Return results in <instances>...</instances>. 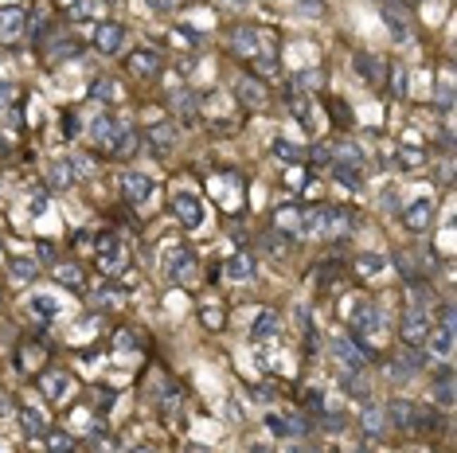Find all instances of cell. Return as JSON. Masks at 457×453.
<instances>
[{"mask_svg":"<svg viewBox=\"0 0 457 453\" xmlns=\"http://www.w3.org/2000/svg\"><path fill=\"white\" fill-rule=\"evenodd\" d=\"M340 387H344L348 394H355V399H367V391H372V387H367V379L360 375V368H348L344 375H340Z\"/></svg>","mask_w":457,"mask_h":453,"instance_id":"29","label":"cell"},{"mask_svg":"<svg viewBox=\"0 0 457 453\" xmlns=\"http://www.w3.org/2000/svg\"><path fill=\"white\" fill-rule=\"evenodd\" d=\"M262 243H266V254H286L289 250V235H281V231H270V235H262Z\"/></svg>","mask_w":457,"mask_h":453,"instance_id":"39","label":"cell"},{"mask_svg":"<svg viewBox=\"0 0 457 453\" xmlns=\"http://www.w3.org/2000/svg\"><path fill=\"white\" fill-rule=\"evenodd\" d=\"M94 43H98L102 55H118V51L126 47V28H121V24H98Z\"/></svg>","mask_w":457,"mask_h":453,"instance_id":"14","label":"cell"},{"mask_svg":"<svg viewBox=\"0 0 457 453\" xmlns=\"http://www.w3.org/2000/svg\"><path fill=\"white\" fill-rule=\"evenodd\" d=\"M180 141V129L172 126V121H157V126H149V149L157 152V157H164V152H172Z\"/></svg>","mask_w":457,"mask_h":453,"instance_id":"8","label":"cell"},{"mask_svg":"<svg viewBox=\"0 0 457 453\" xmlns=\"http://www.w3.org/2000/svg\"><path fill=\"white\" fill-rule=\"evenodd\" d=\"M176 106L184 109V118H188V121L195 118V98H192V94H188V90H180V94H176Z\"/></svg>","mask_w":457,"mask_h":453,"instance_id":"48","label":"cell"},{"mask_svg":"<svg viewBox=\"0 0 457 453\" xmlns=\"http://www.w3.org/2000/svg\"><path fill=\"white\" fill-rule=\"evenodd\" d=\"M114 348H118V352H137V332H129V328H121V332L114 336Z\"/></svg>","mask_w":457,"mask_h":453,"instance_id":"44","label":"cell"},{"mask_svg":"<svg viewBox=\"0 0 457 453\" xmlns=\"http://www.w3.org/2000/svg\"><path fill=\"white\" fill-rule=\"evenodd\" d=\"M75 168H71V160H55L51 164V188H75Z\"/></svg>","mask_w":457,"mask_h":453,"instance_id":"30","label":"cell"},{"mask_svg":"<svg viewBox=\"0 0 457 453\" xmlns=\"http://www.w3.org/2000/svg\"><path fill=\"white\" fill-rule=\"evenodd\" d=\"M403 344H415L422 348L426 344V336H430V309L426 305H410V309L403 313Z\"/></svg>","mask_w":457,"mask_h":453,"instance_id":"3","label":"cell"},{"mask_svg":"<svg viewBox=\"0 0 457 453\" xmlns=\"http://www.w3.org/2000/svg\"><path fill=\"white\" fill-rule=\"evenodd\" d=\"M172 211H176V219L188 226V231H195V226L203 223V203L195 200L192 192H176V200H172Z\"/></svg>","mask_w":457,"mask_h":453,"instance_id":"7","label":"cell"},{"mask_svg":"<svg viewBox=\"0 0 457 453\" xmlns=\"http://www.w3.org/2000/svg\"><path fill=\"white\" fill-rule=\"evenodd\" d=\"M164 418H169L172 430L184 426V403H180V399H169V403H164Z\"/></svg>","mask_w":457,"mask_h":453,"instance_id":"40","label":"cell"},{"mask_svg":"<svg viewBox=\"0 0 457 453\" xmlns=\"http://www.w3.org/2000/svg\"><path fill=\"white\" fill-rule=\"evenodd\" d=\"M383 16H387V24H391V35H395L398 43L406 40V20L403 16H395V8H383Z\"/></svg>","mask_w":457,"mask_h":453,"instance_id":"43","label":"cell"},{"mask_svg":"<svg viewBox=\"0 0 457 453\" xmlns=\"http://www.w3.org/2000/svg\"><path fill=\"white\" fill-rule=\"evenodd\" d=\"M313 164H332V149H329V145H317V149H313Z\"/></svg>","mask_w":457,"mask_h":453,"instance_id":"52","label":"cell"},{"mask_svg":"<svg viewBox=\"0 0 457 453\" xmlns=\"http://www.w3.org/2000/svg\"><path fill=\"white\" fill-rule=\"evenodd\" d=\"M39 258H43V262H55V250H51V243H39Z\"/></svg>","mask_w":457,"mask_h":453,"instance_id":"57","label":"cell"},{"mask_svg":"<svg viewBox=\"0 0 457 453\" xmlns=\"http://www.w3.org/2000/svg\"><path fill=\"white\" fill-rule=\"evenodd\" d=\"M4 411H8V399H0V414H4Z\"/></svg>","mask_w":457,"mask_h":453,"instance_id":"60","label":"cell"},{"mask_svg":"<svg viewBox=\"0 0 457 453\" xmlns=\"http://www.w3.org/2000/svg\"><path fill=\"white\" fill-rule=\"evenodd\" d=\"M71 168H75V180L94 176V160H86V157H75V160H71Z\"/></svg>","mask_w":457,"mask_h":453,"instance_id":"47","label":"cell"},{"mask_svg":"<svg viewBox=\"0 0 457 453\" xmlns=\"http://www.w3.org/2000/svg\"><path fill=\"white\" fill-rule=\"evenodd\" d=\"M274 157L286 160V164H305V149H297V145L286 141V137H278V141H274Z\"/></svg>","mask_w":457,"mask_h":453,"instance_id":"31","label":"cell"},{"mask_svg":"<svg viewBox=\"0 0 457 453\" xmlns=\"http://www.w3.org/2000/svg\"><path fill=\"white\" fill-rule=\"evenodd\" d=\"M121 195H126L133 207H141V203H149L152 195H157V180L145 176V172H129L126 184H121Z\"/></svg>","mask_w":457,"mask_h":453,"instance_id":"4","label":"cell"},{"mask_svg":"<svg viewBox=\"0 0 457 453\" xmlns=\"http://www.w3.org/2000/svg\"><path fill=\"white\" fill-rule=\"evenodd\" d=\"M441 325H453V305H441Z\"/></svg>","mask_w":457,"mask_h":453,"instance_id":"58","label":"cell"},{"mask_svg":"<svg viewBox=\"0 0 457 453\" xmlns=\"http://www.w3.org/2000/svg\"><path fill=\"white\" fill-rule=\"evenodd\" d=\"M16 422H20V430H24V437H43L47 434V422H43L39 411H32V406H20Z\"/></svg>","mask_w":457,"mask_h":453,"instance_id":"23","label":"cell"},{"mask_svg":"<svg viewBox=\"0 0 457 453\" xmlns=\"http://www.w3.org/2000/svg\"><path fill=\"white\" fill-rule=\"evenodd\" d=\"M352 67H355V75L367 78V83H383V63L375 59V55H355Z\"/></svg>","mask_w":457,"mask_h":453,"instance_id":"26","label":"cell"},{"mask_svg":"<svg viewBox=\"0 0 457 453\" xmlns=\"http://www.w3.org/2000/svg\"><path fill=\"white\" fill-rule=\"evenodd\" d=\"M364 434L367 437H383L387 434V411H383V406H367L364 411Z\"/></svg>","mask_w":457,"mask_h":453,"instance_id":"25","label":"cell"},{"mask_svg":"<svg viewBox=\"0 0 457 453\" xmlns=\"http://www.w3.org/2000/svg\"><path fill=\"white\" fill-rule=\"evenodd\" d=\"M235 94H238V102H246V106H254V109L270 102V94H266V83H262V78H238Z\"/></svg>","mask_w":457,"mask_h":453,"instance_id":"15","label":"cell"},{"mask_svg":"<svg viewBox=\"0 0 457 453\" xmlns=\"http://www.w3.org/2000/svg\"><path fill=\"white\" fill-rule=\"evenodd\" d=\"M39 391L47 394L51 403H63V399L71 394V375H67V371H59V368L43 371V375H39Z\"/></svg>","mask_w":457,"mask_h":453,"instance_id":"13","label":"cell"},{"mask_svg":"<svg viewBox=\"0 0 457 453\" xmlns=\"http://www.w3.org/2000/svg\"><path fill=\"white\" fill-rule=\"evenodd\" d=\"M12 102V86H0V106H8Z\"/></svg>","mask_w":457,"mask_h":453,"instance_id":"59","label":"cell"},{"mask_svg":"<svg viewBox=\"0 0 457 453\" xmlns=\"http://www.w3.org/2000/svg\"><path fill=\"white\" fill-rule=\"evenodd\" d=\"M129 71H133L137 78H157L161 75V55H157V51H133V55H129Z\"/></svg>","mask_w":457,"mask_h":453,"instance_id":"16","label":"cell"},{"mask_svg":"<svg viewBox=\"0 0 457 453\" xmlns=\"http://www.w3.org/2000/svg\"><path fill=\"white\" fill-rule=\"evenodd\" d=\"M12 277H20V282H32V277H35V262H32V258H12Z\"/></svg>","mask_w":457,"mask_h":453,"instance_id":"41","label":"cell"},{"mask_svg":"<svg viewBox=\"0 0 457 453\" xmlns=\"http://www.w3.org/2000/svg\"><path fill=\"white\" fill-rule=\"evenodd\" d=\"M94 98H98V102H114V98H118V83L98 78V83H94Z\"/></svg>","mask_w":457,"mask_h":453,"instance_id":"42","label":"cell"},{"mask_svg":"<svg viewBox=\"0 0 457 453\" xmlns=\"http://www.w3.org/2000/svg\"><path fill=\"white\" fill-rule=\"evenodd\" d=\"M289 106H293V114H297V121H301V126L313 118V106H309V102H301L297 94H289Z\"/></svg>","mask_w":457,"mask_h":453,"instance_id":"45","label":"cell"},{"mask_svg":"<svg viewBox=\"0 0 457 453\" xmlns=\"http://www.w3.org/2000/svg\"><path fill=\"white\" fill-rule=\"evenodd\" d=\"M403 86H406V75H403V71H395V94H398V98H403Z\"/></svg>","mask_w":457,"mask_h":453,"instance_id":"56","label":"cell"},{"mask_svg":"<svg viewBox=\"0 0 457 453\" xmlns=\"http://www.w3.org/2000/svg\"><path fill=\"white\" fill-rule=\"evenodd\" d=\"M55 282L67 289H83V270L78 266H55Z\"/></svg>","mask_w":457,"mask_h":453,"instance_id":"35","label":"cell"},{"mask_svg":"<svg viewBox=\"0 0 457 453\" xmlns=\"http://www.w3.org/2000/svg\"><path fill=\"white\" fill-rule=\"evenodd\" d=\"M47 445L51 449H75V442H71L67 434H47Z\"/></svg>","mask_w":457,"mask_h":453,"instance_id":"50","label":"cell"},{"mask_svg":"<svg viewBox=\"0 0 457 453\" xmlns=\"http://www.w3.org/2000/svg\"><path fill=\"white\" fill-rule=\"evenodd\" d=\"M274 336H278V313H274V309H262L258 317H254V325H250V340L266 344V340H274Z\"/></svg>","mask_w":457,"mask_h":453,"instance_id":"18","label":"cell"},{"mask_svg":"<svg viewBox=\"0 0 457 453\" xmlns=\"http://www.w3.org/2000/svg\"><path fill=\"white\" fill-rule=\"evenodd\" d=\"M98 8H102L98 0H75V4H71V16H75V20H94V16H98Z\"/></svg>","mask_w":457,"mask_h":453,"instance_id":"38","label":"cell"},{"mask_svg":"<svg viewBox=\"0 0 457 453\" xmlns=\"http://www.w3.org/2000/svg\"><path fill=\"white\" fill-rule=\"evenodd\" d=\"M426 340H430V352L434 356H441V360H449V356H453V325H441L438 332L430 328V336H426Z\"/></svg>","mask_w":457,"mask_h":453,"instance_id":"24","label":"cell"},{"mask_svg":"<svg viewBox=\"0 0 457 453\" xmlns=\"http://www.w3.org/2000/svg\"><path fill=\"white\" fill-rule=\"evenodd\" d=\"M176 0H149V8H157V12H169Z\"/></svg>","mask_w":457,"mask_h":453,"instance_id":"55","label":"cell"},{"mask_svg":"<svg viewBox=\"0 0 457 453\" xmlns=\"http://www.w3.org/2000/svg\"><path fill=\"white\" fill-rule=\"evenodd\" d=\"M430 391H434V403L438 406H453V371L449 368H441L438 375H434V383H430Z\"/></svg>","mask_w":457,"mask_h":453,"instance_id":"19","label":"cell"},{"mask_svg":"<svg viewBox=\"0 0 457 453\" xmlns=\"http://www.w3.org/2000/svg\"><path fill=\"white\" fill-rule=\"evenodd\" d=\"M121 262H126V246H121V238L102 235L98 238V266L106 270V274H118Z\"/></svg>","mask_w":457,"mask_h":453,"instance_id":"6","label":"cell"},{"mask_svg":"<svg viewBox=\"0 0 457 453\" xmlns=\"http://www.w3.org/2000/svg\"><path fill=\"white\" fill-rule=\"evenodd\" d=\"M398 152H403V157H398V164H403V168H418V164H422V152H418L415 145H406V149H398Z\"/></svg>","mask_w":457,"mask_h":453,"instance_id":"46","label":"cell"},{"mask_svg":"<svg viewBox=\"0 0 457 453\" xmlns=\"http://www.w3.org/2000/svg\"><path fill=\"white\" fill-rule=\"evenodd\" d=\"M28 309H32L39 320H55V317H59V301L47 297V294H32V297H28Z\"/></svg>","mask_w":457,"mask_h":453,"instance_id":"27","label":"cell"},{"mask_svg":"<svg viewBox=\"0 0 457 453\" xmlns=\"http://www.w3.org/2000/svg\"><path fill=\"white\" fill-rule=\"evenodd\" d=\"M387 418L395 422L403 434H415V430H422L426 422H434V414H430V411H418L410 399H395V403L387 406Z\"/></svg>","mask_w":457,"mask_h":453,"instance_id":"2","label":"cell"},{"mask_svg":"<svg viewBox=\"0 0 457 453\" xmlns=\"http://www.w3.org/2000/svg\"><path fill=\"white\" fill-rule=\"evenodd\" d=\"M352 328H355L360 336H379V332H383V309H379V305H372V301L355 305Z\"/></svg>","mask_w":457,"mask_h":453,"instance_id":"5","label":"cell"},{"mask_svg":"<svg viewBox=\"0 0 457 453\" xmlns=\"http://www.w3.org/2000/svg\"><path fill=\"white\" fill-rule=\"evenodd\" d=\"M332 152H336L340 164H352V168H364V160H367L364 152H360V145H352V141H340Z\"/></svg>","mask_w":457,"mask_h":453,"instance_id":"32","label":"cell"},{"mask_svg":"<svg viewBox=\"0 0 457 453\" xmlns=\"http://www.w3.org/2000/svg\"><path fill=\"white\" fill-rule=\"evenodd\" d=\"M426 368V356L418 352L415 344H403L398 348V360L391 363V379H403V375H415V371Z\"/></svg>","mask_w":457,"mask_h":453,"instance_id":"10","label":"cell"},{"mask_svg":"<svg viewBox=\"0 0 457 453\" xmlns=\"http://www.w3.org/2000/svg\"><path fill=\"white\" fill-rule=\"evenodd\" d=\"M47 55H51V59H75V55H78V43H75V40H55Z\"/></svg>","mask_w":457,"mask_h":453,"instance_id":"37","label":"cell"},{"mask_svg":"<svg viewBox=\"0 0 457 453\" xmlns=\"http://www.w3.org/2000/svg\"><path fill=\"white\" fill-rule=\"evenodd\" d=\"M28 32V12L24 8H4L0 12V35L4 40H20Z\"/></svg>","mask_w":457,"mask_h":453,"instance_id":"17","label":"cell"},{"mask_svg":"<svg viewBox=\"0 0 457 453\" xmlns=\"http://www.w3.org/2000/svg\"><path fill=\"white\" fill-rule=\"evenodd\" d=\"M332 352H336V360H344V368H364L367 363V352L355 348L352 340H332Z\"/></svg>","mask_w":457,"mask_h":453,"instance_id":"22","label":"cell"},{"mask_svg":"<svg viewBox=\"0 0 457 453\" xmlns=\"http://www.w3.org/2000/svg\"><path fill=\"white\" fill-rule=\"evenodd\" d=\"M434 223V200H415L403 211V226L406 231H430Z\"/></svg>","mask_w":457,"mask_h":453,"instance_id":"12","label":"cell"},{"mask_svg":"<svg viewBox=\"0 0 457 453\" xmlns=\"http://www.w3.org/2000/svg\"><path fill=\"white\" fill-rule=\"evenodd\" d=\"M254 59H258V71H262V75H270V71H278V59H274V55H262V51H258Z\"/></svg>","mask_w":457,"mask_h":453,"instance_id":"51","label":"cell"},{"mask_svg":"<svg viewBox=\"0 0 457 453\" xmlns=\"http://www.w3.org/2000/svg\"><path fill=\"white\" fill-rule=\"evenodd\" d=\"M387 266H391V262L383 258V254H360V258H355V270H360L364 277H383V274H387Z\"/></svg>","mask_w":457,"mask_h":453,"instance_id":"28","label":"cell"},{"mask_svg":"<svg viewBox=\"0 0 457 453\" xmlns=\"http://www.w3.org/2000/svg\"><path fill=\"white\" fill-rule=\"evenodd\" d=\"M137 145H141V137H137L133 129L126 126V129H121V137L114 141V149H110V152H114V157H133V152H137Z\"/></svg>","mask_w":457,"mask_h":453,"instance_id":"33","label":"cell"},{"mask_svg":"<svg viewBox=\"0 0 457 453\" xmlns=\"http://www.w3.org/2000/svg\"><path fill=\"white\" fill-rule=\"evenodd\" d=\"M203 325H207V328H219L223 325V317L215 313V305H207V309H203Z\"/></svg>","mask_w":457,"mask_h":453,"instance_id":"53","label":"cell"},{"mask_svg":"<svg viewBox=\"0 0 457 453\" xmlns=\"http://www.w3.org/2000/svg\"><path fill=\"white\" fill-rule=\"evenodd\" d=\"M305 406H309V411H317V414H321V411H324V394L309 387V391H305Z\"/></svg>","mask_w":457,"mask_h":453,"instance_id":"49","label":"cell"},{"mask_svg":"<svg viewBox=\"0 0 457 453\" xmlns=\"http://www.w3.org/2000/svg\"><path fill=\"white\" fill-rule=\"evenodd\" d=\"M121 129H126V121H118V118H98V121L90 126V141L98 145V149L110 152V149H114V141L121 137Z\"/></svg>","mask_w":457,"mask_h":453,"instance_id":"11","label":"cell"},{"mask_svg":"<svg viewBox=\"0 0 457 453\" xmlns=\"http://www.w3.org/2000/svg\"><path fill=\"white\" fill-rule=\"evenodd\" d=\"M164 274H169L172 282H180V286H195V282H200V266H195L192 250H188L184 243L164 246Z\"/></svg>","mask_w":457,"mask_h":453,"instance_id":"1","label":"cell"},{"mask_svg":"<svg viewBox=\"0 0 457 453\" xmlns=\"http://www.w3.org/2000/svg\"><path fill=\"white\" fill-rule=\"evenodd\" d=\"M274 223H278V226H293V235H301V211H297V207L274 211Z\"/></svg>","mask_w":457,"mask_h":453,"instance_id":"36","label":"cell"},{"mask_svg":"<svg viewBox=\"0 0 457 453\" xmlns=\"http://www.w3.org/2000/svg\"><path fill=\"white\" fill-rule=\"evenodd\" d=\"M231 51L243 55V59H254V55H258V32H254V28H238V32L231 35Z\"/></svg>","mask_w":457,"mask_h":453,"instance_id":"21","label":"cell"},{"mask_svg":"<svg viewBox=\"0 0 457 453\" xmlns=\"http://www.w3.org/2000/svg\"><path fill=\"white\" fill-rule=\"evenodd\" d=\"M223 274H227L231 282H250V277H254V258H250V254H243V250L231 254L227 266H223Z\"/></svg>","mask_w":457,"mask_h":453,"instance_id":"20","label":"cell"},{"mask_svg":"<svg viewBox=\"0 0 457 453\" xmlns=\"http://www.w3.org/2000/svg\"><path fill=\"white\" fill-rule=\"evenodd\" d=\"M332 176H336L344 188H352V192L360 188V168H352V164H340V160H332Z\"/></svg>","mask_w":457,"mask_h":453,"instance_id":"34","label":"cell"},{"mask_svg":"<svg viewBox=\"0 0 457 453\" xmlns=\"http://www.w3.org/2000/svg\"><path fill=\"white\" fill-rule=\"evenodd\" d=\"M254 399H258V406H270L274 391H270V387H254Z\"/></svg>","mask_w":457,"mask_h":453,"instance_id":"54","label":"cell"},{"mask_svg":"<svg viewBox=\"0 0 457 453\" xmlns=\"http://www.w3.org/2000/svg\"><path fill=\"white\" fill-rule=\"evenodd\" d=\"M266 426H270V434L278 437H305L309 434V422H301L297 414H266Z\"/></svg>","mask_w":457,"mask_h":453,"instance_id":"9","label":"cell"}]
</instances>
